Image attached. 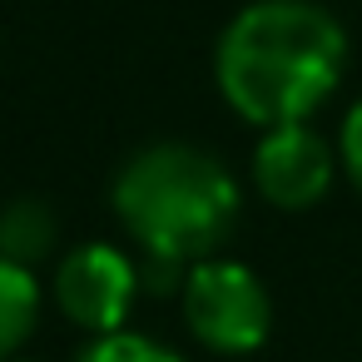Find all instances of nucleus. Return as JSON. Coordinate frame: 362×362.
Instances as JSON below:
<instances>
[{
  "mask_svg": "<svg viewBox=\"0 0 362 362\" xmlns=\"http://www.w3.org/2000/svg\"><path fill=\"white\" fill-rule=\"evenodd\" d=\"M119 228L139 243V283L154 293L184 288L189 268L214 258L238 223V184L218 154L159 139L134 149L110 189Z\"/></svg>",
  "mask_w": 362,
  "mask_h": 362,
  "instance_id": "nucleus-1",
  "label": "nucleus"
},
{
  "mask_svg": "<svg viewBox=\"0 0 362 362\" xmlns=\"http://www.w3.org/2000/svg\"><path fill=\"white\" fill-rule=\"evenodd\" d=\"M139 263H129V253L110 248V243H80L60 258L55 268V303L60 313L105 337V332H124V317L134 308V293H139Z\"/></svg>",
  "mask_w": 362,
  "mask_h": 362,
  "instance_id": "nucleus-4",
  "label": "nucleus"
},
{
  "mask_svg": "<svg viewBox=\"0 0 362 362\" xmlns=\"http://www.w3.org/2000/svg\"><path fill=\"white\" fill-rule=\"evenodd\" d=\"M16 362H21V357H16Z\"/></svg>",
  "mask_w": 362,
  "mask_h": 362,
  "instance_id": "nucleus-10",
  "label": "nucleus"
},
{
  "mask_svg": "<svg viewBox=\"0 0 362 362\" xmlns=\"http://www.w3.org/2000/svg\"><path fill=\"white\" fill-rule=\"evenodd\" d=\"M55 238H60V223L45 199H11L0 209V258L6 263L35 268L40 258L55 253Z\"/></svg>",
  "mask_w": 362,
  "mask_h": 362,
  "instance_id": "nucleus-6",
  "label": "nucleus"
},
{
  "mask_svg": "<svg viewBox=\"0 0 362 362\" xmlns=\"http://www.w3.org/2000/svg\"><path fill=\"white\" fill-rule=\"evenodd\" d=\"M75 362H184V357L144 332H105L90 347H80Z\"/></svg>",
  "mask_w": 362,
  "mask_h": 362,
  "instance_id": "nucleus-8",
  "label": "nucleus"
},
{
  "mask_svg": "<svg viewBox=\"0 0 362 362\" xmlns=\"http://www.w3.org/2000/svg\"><path fill=\"white\" fill-rule=\"evenodd\" d=\"M332 149L317 129L308 124H278L263 129L258 149H253V189L273 204V209H313L327 189H332Z\"/></svg>",
  "mask_w": 362,
  "mask_h": 362,
  "instance_id": "nucleus-5",
  "label": "nucleus"
},
{
  "mask_svg": "<svg viewBox=\"0 0 362 362\" xmlns=\"http://www.w3.org/2000/svg\"><path fill=\"white\" fill-rule=\"evenodd\" d=\"M184 322L199 337V347L218 352V357H243L253 347H263L268 327H273V303L268 288L258 283V273L248 263L233 258H204L189 268L184 288Z\"/></svg>",
  "mask_w": 362,
  "mask_h": 362,
  "instance_id": "nucleus-3",
  "label": "nucleus"
},
{
  "mask_svg": "<svg viewBox=\"0 0 362 362\" xmlns=\"http://www.w3.org/2000/svg\"><path fill=\"white\" fill-rule=\"evenodd\" d=\"M40 317V283L30 268L0 258V362H16Z\"/></svg>",
  "mask_w": 362,
  "mask_h": 362,
  "instance_id": "nucleus-7",
  "label": "nucleus"
},
{
  "mask_svg": "<svg viewBox=\"0 0 362 362\" xmlns=\"http://www.w3.org/2000/svg\"><path fill=\"white\" fill-rule=\"evenodd\" d=\"M342 70L347 35L337 16L313 0H253L214 45L218 95L258 129L308 124V115L337 90Z\"/></svg>",
  "mask_w": 362,
  "mask_h": 362,
  "instance_id": "nucleus-2",
  "label": "nucleus"
},
{
  "mask_svg": "<svg viewBox=\"0 0 362 362\" xmlns=\"http://www.w3.org/2000/svg\"><path fill=\"white\" fill-rule=\"evenodd\" d=\"M337 154H342V169H347V179L362 189V100H357V105L347 110V119H342Z\"/></svg>",
  "mask_w": 362,
  "mask_h": 362,
  "instance_id": "nucleus-9",
  "label": "nucleus"
}]
</instances>
